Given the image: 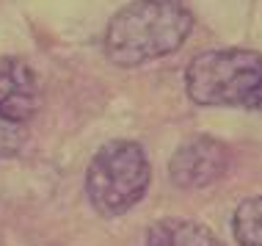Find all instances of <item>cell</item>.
I'll list each match as a JSON object with an SVG mask.
<instances>
[{
    "instance_id": "obj_1",
    "label": "cell",
    "mask_w": 262,
    "mask_h": 246,
    "mask_svg": "<svg viewBox=\"0 0 262 246\" xmlns=\"http://www.w3.org/2000/svg\"><path fill=\"white\" fill-rule=\"evenodd\" d=\"M190 31L193 17L177 0H133L113 14L102 45L116 67H141L177 53Z\"/></svg>"
},
{
    "instance_id": "obj_4",
    "label": "cell",
    "mask_w": 262,
    "mask_h": 246,
    "mask_svg": "<svg viewBox=\"0 0 262 246\" xmlns=\"http://www.w3.org/2000/svg\"><path fill=\"white\" fill-rule=\"evenodd\" d=\"M232 163V150L218 138L196 136L174 152L168 174L180 188H207L226 174Z\"/></svg>"
},
{
    "instance_id": "obj_2",
    "label": "cell",
    "mask_w": 262,
    "mask_h": 246,
    "mask_svg": "<svg viewBox=\"0 0 262 246\" xmlns=\"http://www.w3.org/2000/svg\"><path fill=\"white\" fill-rule=\"evenodd\" d=\"M185 91L196 105L262 111V53L243 47L199 53L185 69Z\"/></svg>"
},
{
    "instance_id": "obj_3",
    "label": "cell",
    "mask_w": 262,
    "mask_h": 246,
    "mask_svg": "<svg viewBox=\"0 0 262 246\" xmlns=\"http://www.w3.org/2000/svg\"><path fill=\"white\" fill-rule=\"evenodd\" d=\"M149 158L138 141L113 138L94 152L86 172V196L100 216H122L146 196Z\"/></svg>"
},
{
    "instance_id": "obj_7",
    "label": "cell",
    "mask_w": 262,
    "mask_h": 246,
    "mask_svg": "<svg viewBox=\"0 0 262 246\" xmlns=\"http://www.w3.org/2000/svg\"><path fill=\"white\" fill-rule=\"evenodd\" d=\"M232 230L240 246H262V196L240 202L232 216Z\"/></svg>"
},
{
    "instance_id": "obj_6",
    "label": "cell",
    "mask_w": 262,
    "mask_h": 246,
    "mask_svg": "<svg viewBox=\"0 0 262 246\" xmlns=\"http://www.w3.org/2000/svg\"><path fill=\"white\" fill-rule=\"evenodd\" d=\"M146 246H224V243L199 221L160 219L146 230Z\"/></svg>"
},
{
    "instance_id": "obj_5",
    "label": "cell",
    "mask_w": 262,
    "mask_h": 246,
    "mask_svg": "<svg viewBox=\"0 0 262 246\" xmlns=\"http://www.w3.org/2000/svg\"><path fill=\"white\" fill-rule=\"evenodd\" d=\"M41 108L39 78L23 58L0 55V119L28 122Z\"/></svg>"
}]
</instances>
